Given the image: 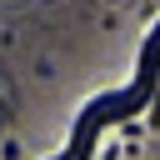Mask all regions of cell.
<instances>
[{"instance_id": "6da1fadb", "label": "cell", "mask_w": 160, "mask_h": 160, "mask_svg": "<svg viewBox=\"0 0 160 160\" xmlns=\"http://www.w3.org/2000/svg\"><path fill=\"white\" fill-rule=\"evenodd\" d=\"M155 80H160V25L150 30V40H145V50H140V70H135V80H130L120 95H100V100H90L85 115L75 120V135H70L65 155H55V160H90V150H95V140H100V130H105L110 120L135 115L140 105H150Z\"/></svg>"}, {"instance_id": "7a4b0ae2", "label": "cell", "mask_w": 160, "mask_h": 160, "mask_svg": "<svg viewBox=\"0 0 160 160\" xmlns=\"http://www.w3.org/2000/svg\"><path fill=\"white\" fill-rule=\"evenodd\" d=\"M150 125H160V80H155V95H150Z\"/></svg>"}]
</instances>
